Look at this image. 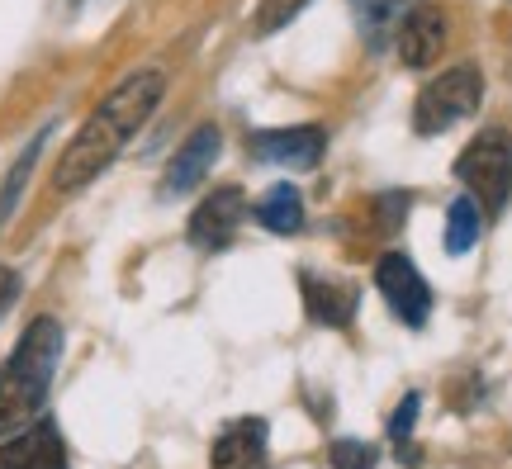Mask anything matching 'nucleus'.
<instances>
[{
  "label": "nucleus",
  "mask_w": 512,
  "mask_h": 469,
  "mask_svg": "<svg viewBox=\"0 0 512 469\" xmlns=\"http://www.w3.org/2000/svg\"><path fill=\"white\" fill-rule=\"evenodd\" d=\"M43 143H48V133H38L34 143L19 152V162L10 166V176H5V185H0V228H5V218L15 214L19 195H24V185H29V176H34V162H38V152H43Z\"/></svg>",
  "instance_id": "dca6fc26"
},
{
  "label": "nucleus",
  "mask_w": 512,
  "mask_h": 469,
  "mask_svg": "<svg viewBox=\"0 0 512 469\" xmlns=\"http://www.w3.org/2000/svg\"><path fill=\"white\" fill-rule=\"evenodd\" d=\"M332 469H375V446H366V441H337L332 446Z\"/></svg>",
  "instance_id": "a211bd4d"
},
{
  "label": "nucleus",
  "mask_w": 512,
  "mask_h": 469,
  "mask_svg": "<svg viewBox=\"0 0 512 469\" xmlns=\"http://www.w3.org/2000/svg\"><path fill=\"white\" fill-rule=\"evenodd\" d=\"M418 403H422L418 394H408L399 403V413H394V422H389V436H394V441H403V436L413 432V422H418Z\"/></svg>",
  "instance_id": "6ab92c4d"
},
{
  "label": "nucleus",
  "mask_w": 512,
  "mask_h": 469,
  "mask_svg": "<svg viewBox=\"0 0 512 469\" xmlns=\"http://www.w3.org/2000/svg\"><path fill=\"white\" fill-rule=\"evenodd\" d=\"M15 294H19V275L15 271H0V318H5V308L15 304Z\"/></svg>",
  "instance_id": "aec40b11"
},
{
  "label": "nucleus",
  "mask_w": 512,
  "mask_h": 469,
  "mask_svg": "<svg viewBox=\"0 0 512 469\" xmlns=\"http://www.w3.org/2000/svg\"><path fill=\"white\" fill-rule=\"evenodd\" d=\"M242 218H247V195H242L238 185H223L209 199H200V209L190 218V242L200 252H219V247H228L238 237Z\"/></svg>",
  "instance_id": "0eeeda50"
},
{
  "label": "nucleus",
  "mask_w": 512,
  "mask_h": 469,
  "mask_svg": "<svg viewBox=\"0 0 512 469\" xmlns=\"http://www.w3.org/2000/svg\"><path fill=\"white\" fill-rule=\"evenodd\" d=\"M323 147H328V133L318 124L271 128V133H252V138H247V152H252L256 162H275V166H290V171L318 166Z\"/></svg>",
  "instance_id": "423d86ee"
},
{
  "label": "nucleus",
  "mask_w": 512,
  "mask_h": 469,
  "mask_svg": "<svg viewBox=\"0 0 512 469\" xmlns=\"http://www.w3.org/2000/svg\"><path fill=\"white\" fill-rule=\"evenodd\" d=\"M256 223L271 228V233H299L304 228V199H299V190L290 181L271 185L266 195L256 199Z\"/></svg>",
  "instance_id": "4468645a"
},
{
  "label": "nucleus",
  "mask_w": 512,
  "mask_h": 469,
  "mask_svg": "<svg viewBox=\"0 0 512 469\" xmlns=\"http://www.w3.org/2000/svg\"><path fill=\"white\" fill-rule=\"evenodd\" d=\"M479 100H484V72H479L475 62H456V67H446V72L432 76L418 91L413 128H418L422 138L446 133V128H456L460 119H470L479 109Z\"/></svg>",
  "instance_id": "7ed1b4c3"
},
{
  "label": "nucleus",
  "mask_w": 512,
  "mask_h": 469,
  "mask_svg": "<svg viewBox=\"0 0 512 469\" xmlns=\"http://www.w3.org/2000/svg\"><path fill=\"white\" fill-rule=\"evenodd\" d=\"M223 152V133L214 124H200L181 147H176V157L166 166V181H162V195H185V190H195V185L214 171Z\"/></svg>",
  "instance_id": "6e6552de"
},
{
  "label": "nucleus",
  "mask_w": 512,
  "mask_h": 469,
  "mask_svg": "<svg viewBox=\"0 0 512 469\" xmlns=\"http://www.w3.org/2000/svg\"><path fill=\"white\" fill-rule=\"evenodd\" d=\"M162 91H166L162 72H133L124 86H114V91L100 100V109H95L91 119L76 128L72 143L62 147L57 171H53L57 195H72L81 185H91L95 176L128 147V138L152 119V109L162 105Z\"/></svg>",
  "instance_id": "f257e3e1"
},
{
  "label": "nucleus",
  "mask_w": 512,
  "mask_h": 469,
  "mask_svg": "<svg viewBox=\"0 0 512 469\" xmlns=\"http://www.w3.org/2000/svg\"><path fill=\"white\" fill-rule=\"evenodd\" d=\"M0 469H67V441L53 422L19 427L0 446Z\"/></svg>",
  "instance_id": "1a4fd4ad"
},
{
  "label": "nucleus",
  "mask_w": 512,
  "mask_h": 469,
  "mask_svg": "<svg viewBox=\"0 0 512 469\" xmlns=\"http://www.w3.org/2000/svg\"><path fill=\"white\" fill-rule=\"evenodd\" d=\"M62 361V327L53 318H34L19 337L15 356L0 365V436L29 427L53 389V370Z\"/></svg>",
  "instance_id": "f03ea898"
},
{
  "label": "nucleus",
  "mask_w": 512,
  "mask_h": 469,
  "mask_svg": "<svg viewBox=\"0 0 512 469\" xmlns=\"http://www.w3.org/2000/svg\"><path fill=\"white\" fill-rule=\"evenodd\" d=\"M394 48H399L403 67H413V72L432 67V62L441 57V48H446V15H441L437 5H418L413 15L403 19Z\"/></svg>",
  "instance_id": "9d476101"
},
{
  "label": "nucleus",
  "mask_w": 512,
  "mask_h": 469,
  "mask_svg": "<svg viewBox=\"0 0 512 469\" xmlns=\"http://www.w3.org/2000/svg\"><path fill=\"white\" fill-rule=\"evenodd\" d=\"M456 181L479 199L484 214H498L512 195V133L484 128L475 143L456 157Z\"/></svg>",
  "instance_id": "20e7f679"
},
{
  "label": "nucleus",
  "mask_w": 512,
  "mask_h": 469,
  "mask_svg": "<svg viewBox=\"0 0 512 469\" xmlns=\"http://www.w3.org/2000/svg\"><path fill=\"white\" fill-rule=\"evenodd\" d=\"M479 228H484V209H479L475 195H460L451 209H446V252L465 256L479 242Z\"/></svg>",
  "instance_id": "2eb2a0df"
},
{
  "label": "nucleus",
  "mask_w": 512,
  "mask_h": 469,
  "mask_svg": "<svg viewBox=\"0 0 512 469\" xmlns=\"http://www.w3.org/2000/svg\"><path fill=\"white\" fill-rule=\"evenodd\" d=\"M375 285H380L384 304L394 308V318H403L408 327H422L432 313V289L422 280V271L403 252H384L375 266Z\"/></svg>",
  "instance_id": "39448f33"
},
{
  "label": "nucleus",
  "mask_w": 512,
  "mask_h": 469,
  "mask_svg": "<svg viewBox=\"0 0 512 469\" xmlns=\"http://www.w3.org/2000/svg\"><path fill=\"white\" fill-rule=\"evenodd\" d=\"M304 308H309L313 323L328 327H347L356 318V289L323 280V275H304Z\"/></svg>",
  "instance_id": "ddd939ff"
},
{
  "label": "nucleus",
  "mask_w": 512,
  "mask_h": 469,
  "mask_svg": "<svg viewBox=\"0 0 512 469\" xmlns=\"http://www.w3.org/2000/svg\"><path fill=\"white\" fill-rule=\"evenodd\" d=\"M351 15H356V29H361V38H366V48H389L394 38H399L403 19L418 10L422 0H347Z\"/></svg>",
  "instance_id": "f8f14e48"
},
{
  "label": "nucleus",
  "mask_w": 512,
  "mask_h": 469,
  "mask_svg": "<svg viewBox=\"0 0 512 469\" xmlns=\"http://www.w3.org/2000/svg\"><path fill=\"white\" fill-rule=\"evenodd\" d=\"M304 5H309V0H256L252 29H256V34H275V29H285V24H290Z\"/></svg>",
  "instance_id": "f3484780"
},
{
  "label": "nucleus",
  "mask_w": 512,
  "mask_h": 469,
  "mask_svg": "<svg viewBox=\"0 0 512 469\" xmlns=\"http://www.w3.org/2000/svg\"><path fill=\"white\" fill-rule=\"evenodd\" d=\"M266 422L261 417H242V422H228L209 451V465L214 469H261L266 465Z\"/></svg>",
  "instance_id": "9b49d317"
}]
</instances>
